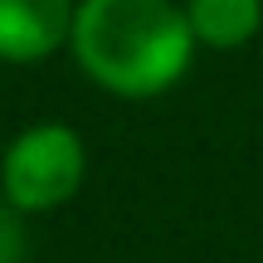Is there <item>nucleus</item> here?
Listing matches in <instances>:
<instances>
[{
  "label": "nucleus",
  "mask_w": 263,
  "mask_h": 263,
  "mask_svg": "<svg viewBox=\"0 0 263 263\" xmlns=\"http://www.w3.org/2000/svg\"><path fill=\"white\" fill-rule=\"evenodd\" d=\"M29 258V229L25 215L0 195V263H25Z\"/></svg>",
  "instance_id": "obj_5"
},
{
  "label": "nucleus",
  "mask_w": 263,
  "mask_h": 263,
  "mask_svg": "<svg viewBox=\"0 0 263 263\" xmlns=\"http://www.w3.org/2000/svg\"><path fill=\"white\" fill-rule=\"evenodd\" d=\"M78 0H0V64H44L73 39Z\"/></svg>",
  "instance_id": "obj_3"
},
{
  "label": "nucleus",
  "mask_w": 263,
  "mask_h": 263,
  "mask_svg": "<svg viewBox=\"0 0 263 263\" xmlns=\"http://www.w3.org/2000/svg\"><path fill=\"white\" fill-rule=\"evenodd\" d=\"M190 20V34L210 54H234L254 44L263 29V0H180Z\"/></svg>",
  "instance_id": "obj_4"
},
{
  "label": "nucleus",
  "mask_w": 263,
  "mask_h": 263,
  "mask_svg": "<svg viewBox=\"0 0 263 263\" xmlns=\"http://www.w3.org/2000/svg\"><path fill=\"white\" fill-rule=\"evenodd\" d=\"M88 146L68 122H34L15 132L0 156V195L20 215H54L83 190Z\"/></svg>",
  "instance_id": "obj_2"
},
{
  "label": "nucleus",
  "mask_w": 263,
  "mask_h": 263,
  "mask_svg": "<svg viewBox=\"0 0 263 263\" xmlns=\"http://www.w3.org/2000/svg\"><path fill=\"white\" fill-rule=\"evenodd\" d=\"M68 49L93 88L146 103L185 78L200 44L180 0H78Z\"/></svg>",
  "instance_id": "obj_1"
}]
</instances>
